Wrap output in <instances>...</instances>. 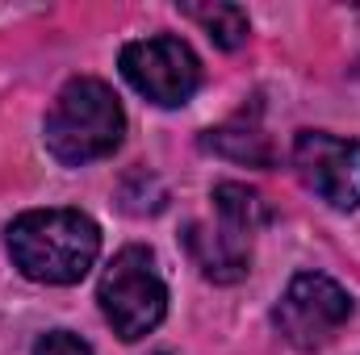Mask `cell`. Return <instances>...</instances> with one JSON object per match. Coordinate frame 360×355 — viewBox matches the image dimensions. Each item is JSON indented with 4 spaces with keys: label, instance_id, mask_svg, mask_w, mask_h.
<instances>
[{
    "label": "cell",
    "instance_id": "cell-1",
    "mask_svg": "<svg viewBox=\"0 0 360 355\" xmlns=\"http://www.w3.org/2000/svg\"><path fill=\"white\" fill-rule=\"evenodd\" d=\"M4 243L17 272L38 284H76L101 255V230L80 209H30L8 226Z\"/></svg>",
    "mask_w": 360,
    "mask_h": 355
},
{
    "label": "cell",
    "instance_id": "cell-2",
    "mask_svg": "<svg viewBox=\"0 0 360 355\" xmlns=\"http://www.w3.org/2000/svg\"><path fill=\"white\" fill-rule=\"evenodd\" d=\"M126 138V113L109 84L80 76L55 96L46 113V147L59 163L84 168L92 159H105Z\"/></svg>",
    "mask_w": 360,
    "mask_h": 355
},
{
    "label": "cell",
    "instance_id": "cell-3",
    "mask_svg": "<svg viewBox=\"0 0 360 355\" xmlns=\"http://www.w3.org/2000/svg\"><path fill=\"white\" fill-rule=\"evenodd\" d=\"M96 301H101V314L105 322L126 339H143L151 335L160 322H164V309H168V288L160 280V267L155 255L147 247H126L117 251L105 276H101V288H96Z\"/></svg>",
    "mask_w": 360,
    "mask_h": 355
},
{
    "label": "cell",
    "instance_id": "cell-4",
    "mask_svg": "<svg viewBox=\"0 0 360 355\" xmlns=\"http://www.w3.org/2000/svg\"><path fill=\"white\" fill-rule=\"evenodd\" d=\"M272 318H276V330L285 335V343H293L297 351H319L352 318V297L331 276L302 272L289 280Z\"/></svg>",
    "mask_w": 360,
    "mask_h": 355
},
{
    "label": "cell",
    "instance_id": "cell-5",
    "mask_svg": "<svg viewBox=\"0 0 360 355\" xmlns=\"http://www.w3.org/2000/svg\"><path fill=\"white\" fill-rule=\"evenodd\" d=\"M122 76L130 80L134 92H143L151 105H164V109L184 105L193 92L201 88L197 55L188 51V42L168 38V34L130 42L122 51Z\"/></svg>",
    "mask_w": 360,
    "mask_h": 355
},
{
    "label": "cell",
    "instance_id": "cell-6",
    "mask_svg": "<svg viewBox=\"0 0 360 355\" xmlns=\"http://www.w3.org/2000/svg\"><path fill=\"white\" fill-rule=\"evenodd\" d=\"M293 168L327 205L335 209L360 205V142L323 130H302L293 138Z\"/></svg>",
    "mask_w": 360,
    "mask_h": 355
},
{
    "label": "cell",
    "instance_id": "cell-7",
    "mask_svg": "<svg viewBox=\"0 0 360 355\" xmlns=\"http://www.w3.org/2000/svg\"><path fill=\"white\" fill-rule=\"evenodd\" d=\"M184 247L193 255V264L201 267L205 280L214 284H235L248 276L252 264V251H248V234L231 230V226H205V222H193L184 230Z\"/></svg>",
    "mask_w": 360,
    "mask_h": 355
},
{
    "label": "cell",
    "instance_id": "cell-8",
    "mask_svg": "<svg viewBox=\"0 0 360 355\" xmlns=\"http://www.w3.org/2000/svg\"><path fill=\"white\" fill-rule=\"evenodd\" d=\"M201 142H205V151H218V155H226L235 163H248V168H272V159H276L269 134L248 117H235V121L210 130Z\"/></svg>",
    "mask_w": 360,
    "mask_h": 355
},
{
    "label": "cell",
    "instance_id": "cell-9",
    "mask_svg": "<svg viewBox=\"0 0 360 355\" xmlns=\"http://www.w3.org/2000/svg\"><path fill=\"white\" fill-rule=\"evenodd\" d=\"M214 209H218L222 226H231V230H239L248 239H252V230L269 226V217H272L264 196L252 192L248 184H218L214 188Z\"/></svg>",
    "mask_w": 360,
    "mask_h": 355
},
{
    "label": "cell",
    "instance_id": "cell-10",
    "mask_svg": "<svg viewBox=\"0 0 360 355\" xmlns=\"http://www.w3.org/2000/svg\"><path fill=\"white\" fill-rule=\"evenodd\" d=\"M180 13L184 17H193L222 51H235V46H243L248 42V13L239 8V4H180Z\"/></svg>",
    "mask_w": 360,
    "mask_h": 355
},
{
    "label": "cell",
    "instance_id": "cell-11",
    "mask_svg": "<svg viewBox=\"0 0 360 355\" xmlns=\"http://www.w3.org/2000/svg\"><path fill=\"white\" fill-rule=\"evenodd\" d=\"M34 355H92V347L84 343V339L68 335V330H51V335H42V339H38Z\"/></svg>",
    "mask_w": 360,
    "mask_h": 355
},
{
    "label": "cell",
    "instance_id": "cell-12",
    "mask_svg": "<svg viewBox=\"0 0 360 355\" xmlns=\"http://www.w3.org/2000/svg\"><path fill=\"white\" fill-rule=\"evenodd\" d=\"M160 355H164V351H160Z\"/></svg>",
    "mask_w": 360,
    "mask_h": 355
}]
</instances>
